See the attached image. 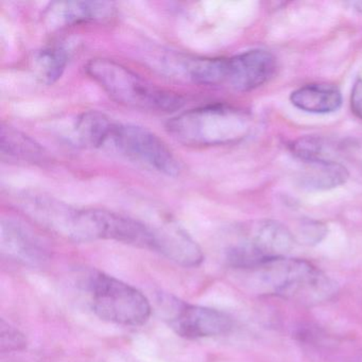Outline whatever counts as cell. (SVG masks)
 <instances>
[{
	"mask_svg": "<svg viewBox=\"0 0 362 362\" xmlns=\"http://www.w3.org/2000/svg\"><path fill=\"white\" fill-rule=\"evenodd\" d=\"M250 272L255 286L264 293L281 296L304 305L327 302L338 292V286L311 262L298 258L267 260Z\"/></svg>",
	"mask_w": 362,
	"mask_h": 362,
	"instance_id": "6da1fadb",
	"label": "cell"
},
{
	"mask_svg": "<svg viewBox=\"0 0 362 362\" xmlns=\"http://www.w3.org/2000/svg\"><path fill=\"white\" fill-rule=\"evenodd\" d=\"M86 71L111 98L126 107L170 113L184 105V99L177 93L158 88L115 61L93 59L86 64Z\"/></svg>",
	"mask_w": 362,
	"mask_h": 362,
	"instance_id": "7a4b0ae2",
	"label": "cell"
},
{
	"mask_svg": "<svg viewBox=\"0 0 362 362\" xmlns=\"http://www.w3.org/2000/svg\"><path fill=\"white\" fill-rule=\"evenodd\" d=\"M252 120L243 110L224 105H206L179 114L167 124L173 139L186 146L228 145L250 134Z\"/></svg>",
	"mask_w": 362,
	"mask_h": 362,
	"instance_id": "3957f363",
	"label": "cell"
},
{
	"mask_svg": "<svg viewBox=\"0 0 362 362\" xmlns=\"http://www.w3.org/2000/svg\"><path fill=\"white\" fill-rule=\"evenodd\" d=\"M90 292L95 313L110 323L137 327L151 315L149 300L139 289L111 275L95 273Z\"/></svg>",
	"mask_w": 362,
	"mask_h": 362,
	"instance_id": "277c9868",
	"label": "cell"
},
{
	"mask_svg": "<svg viewBox=\"0 0 362 362\" xmlns=\"http://www.w3.org/2000/svg\"><path fill=\"white\" fill-rule=\"evenodd\" d=\"M105 149L167 177H177L181 171L179 160L167 144L156 133L136 124L114 122Z\"/></svg>",
	"mask_w": 362,
	"mask_h": 362,
	"instance_id": "5b68a950",
	"label": "cell"
},
{
	"mask_svg": "<svg viewBox=\"0 0 362 362\" xmlns=\"http://www.w3.org/2000/svg\"><path fill=\"white\" fill-rule=\"evenodd\" d=\"M293 245V235L285 226L264 220L251 226L245 237L228 249L226 258L233 268L249 271L267 260L288 257Z\"/></svg>",
	"mask_w": 362,
	"mask_h": 362,
	"instance_id": "8992f818",
	"label": "cell"
},
{
	"mask_svg": "<svg viewBox=\"0 0 362 362\" xmlns=\"http://www.w3.org/2000/svg\"><path fill=\"white\" fill-rule=\"evenodd\" d=\"M169 325L183 338H209L228 334L233 320L217 309L177 302Z\"/></svg>",
	"mask_w": 362,
	"mask_h": 362,
	"instance_id": "52a82bcc",
	"label": "cell"
},
{
	"mask_svg": "<svg viewBox=\"0 0 362 362\" xmlns=\"http://www.w3.org/2000/svg\"><path fill=\"white\" fill-rule=\"evenodd\" d=\"M276 62L272 54L249 50L226 59L223 86L238 92H249L266 83L274 75Z\"/></svg>",
	"mask_w": 362,
	"mask_h": 362,
	"instance_id": "ba28073f",
	"label": "cell"
},
{
	"mask_svg": "<svg viewBox=\"0 0 362 362\" xmlns=\"http://www.w3.org/2000/svg\"><path fill=\"white\" fill-rule=\"evenodd\" d=\"M147 224L153 237L154 252L183 267H197L203 262L198 243L175 220L164 217Z\"/></svg>",
	"mask_w": 362,
	"mask_h": 362,
	"instance_id": "9c48e42d",
	"label": "cell"
},
{
	"mask_svg": "<svg viewBox=\"0 0 362 362\" xmlns=\"http://www.w3.org/2000/svg\"><path fill=\"white\" fill-rule=\"evenodd\" d=\"M114 14L113 4L107 1H58L45 13L48 25L54 28L105 22Z\"/></svg>",
	"mask_w": 362,
	"mask_h": 362,
	"instance_id": "30bf717a",
	"label": "cell"
},
{
	"mask_svg": "<svg viewBox=\"0 0 362 362\" xmlns=\"http://www.w3.org/2000/svg\"><path fill=\"white\" fill-rule=\"evenodd\" d=\"M1 249L16 259L37 262L45 258V249L39 237L16 220H3Z\"/></svg>",
	"mask_w": 362,
	"mask_h": 362,
	"instance_id": "8fae6325",
	"label": "cell"
},
{
	"mask_svg": "<svg viewBox=\"0 0 362 362\" xmlns=\"http://www.w3.org/2000/svg\"><path fill=\"white\" fill-rule=\"evenodd\" d=\"M294 107L307 113L328 114L338 111L342 105L340 90L328 84H308L290 95Z\"/></svg>",
	"mask_w": 362,
	"mask_h": 362,
	"instance_id": "7c38bea8",
	"label": "cell"
},
{
	"mask_svg": "<svg viewBox=\"0 0 362 362\" xmlns=\"http://www.w3.org/2000/svg\"><path fill=\"white\" fill-rule=\"evenodd\" d=\"M308 167L302 175V186L308 190H327L346 182V168L336 160L306 163Z\"/></svg>",
	"mask_w": 362,
	"mask_h": 362,
	"instance_id": "4fadbf2b",
	"label": "cell"
},
{
	"mask_svg": "<svg viewBox=\"0 0 362 362\" xmlns=\"http://www.w3.org/2000/svg\"><path fill=\"white\" fill-rule=\"evenodd\" d=\"M114 120L99 112L81 114L75 124L76 139L86 147L105 149Z\"/></svg>",
	"mask_w": 362,
	"mask_h": 362,
	"instance_id": "5bb4252c",
	"label": "cell"
},
{
	"mask_svg": "<svg viewBox=\"0 0 362 362\" xmlns=\"http://www.w3.org/2000/svg\"><path fill=\"white\" fill-rule=\"evenodd\" d=\"M1 153L24 162L37 163L45 160L43 148L33 139L12 127L1 129Z\"/></svg>",
	"mask_w": 362,
	"mask_h": 362,
	"instance_id": "9a60e30c",
	"label": "cell"
},
{
	"mask_svg": "<svg viewBox=\"0 0 362 362\" xmlns=\"http://www.w3.org/2000/svg\"><path fill=\"white\" fill-rule=\"evenodd\" d=\"M69 52L62 46L45 48L33 58V69L43 83H54L60 79L69 64Z\"/></svg>",
	"mask_w": 362,
	"mask_h": 362,
	"instance_id": "2e32d148",
	"label": "cell"
},
{
	"mask_svg": "<svg viewBox=\"0 0 362 362\" xmlns=\"http://www.w3.org/2000/svg\"><path fill=\"white\" fill-rule=\"evenodd\" d=\"M291 150L296 158L305 163L334 160L330 158L327 145L319 137L307 136L298 139L292 144Z\"/></svg>",
	"mask_w": 362,
	"mask_h": 362,
	"instance_id": "e0dca14e",
	"label": "cell"
},
{
	"mask_svg": "<svg viewBox=\"0 0 362 362\" xmlns=\"http://www.w3.org/2000/svg\"><path fill=\"white\" fill-rule=\"evenodd\" d=\"M27 346V339L20 330L1 319L0 322V351L11 353Z\"/></svg>",
	"mask_w": 362,
	"mask_h": 362,
	"instance_id": "ac0fdd59",
	"label": "cell"
},
{
	"mask_svg": "<svg viewBox=\"0 0 362 362\" xmlns=\"http://www.w3.org/2000/svg\"><path fill=\"white\" fill-rule=\"evenodd\" d=\"M325 235V228L319 222L308 221L302 226L300 236L307 243H317L321 240L322 237Z\"/></svg>",
	"mask_w": 362,
	"mask_h": 362,
	"instance_id": "d6986e66",
	"label": "cell"
},
{
	"mask_svg": "<svg viewBox=\"0 0 362 362\" xmlns=\"http://www.w3.org/2000/svg\"><path fill=\"white\" fill-rule=\"evenodd\" d=\"M351 110L362 119V79H358L354 84L351 95Z\"/></svg>",
	"mask_w": 362,
	"mask_h": 362,
	"instance_id": "ffe728a7",
	"label": "cell"
},
{
	"mask_svg": "<svg viewBox=\"0 0 362 362\" xmlns=\"http://www.w3.org/2000/svg\"><path fill=\"white\" fill-rule=\"evenodd\" d=\"M353 6L359 13L362 14V1H356V3H353Z\"/></svg>",
	"mask_w": 362,
	"mask_h": 362,
	"instance_id": "44dd1931",
	"label": "cell"
}]
</instances>
